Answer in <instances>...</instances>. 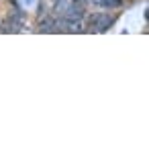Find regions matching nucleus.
<instances>
[{"mask_svg": "<svg viewBox=\"0 0 149 149\" xmlns=\"http://www.w3.org/2000/svg\"><path fill=\"white\" fill-rule=\"evenodd\" d=\"M90 25L94 27V31L102 33V31H106V29H108V27L112 25V19H110L108 15L96 13V15H92V17H90Z\"/></svg>", "mask_w": 149, "mask_h": 149, "instance_id": "f257e3e1", "label": "nucleus"}, {"mask_svg": "<svg viewBox=\"0 0 149 149\" xmlns=\"http://www.w3.org/2000/svg\"><path fill=\"white\" fill-rule=\"evenodd\" d=\"M63 31H68V33H82L84 31L82 21H68V19H63Z\"/></svg>", "mask_w": 149, "mask_h": 149, "instance_id": "f03ea898", "label": "nucleus"}, {"mask_svg": "<svg viewBox=\"0 0 149 149\" xmlns=\"http://www.w3.org/2000/svg\"><path fill=\"white\" fill-rule=\"evenodd\" d=\"M41 31L51 33V31H59V29H57V23H55L53 19H43V21H41Z\"/></svg>", "mask_w": 149, "mask_h": 149, "instance_id": "7ed1b4c3", "label": "nucleus"}, {"mask_svg": "<svg viewBox=\"0 0 149 149\" xmlns=\"http://www.w3.org/2000/svg\"><path fill=\"white\" fill-rule=\"evenodd\" d=\"M96 2L100 6H104V8H114V6L120 4V0H96Z\"/></svg>", "mask_w": 149, "mask_h": 149, "instance_id": "20e7f679", "label": "nucleus"}, {"mask_svg": "<svg viewBox=\"0 0 149 149\" xmlns=\"http://www.w3.org/2000/svg\"><path fill=\"white\" fill-rule=\"evenodd\" d=\"M74 2H78V4H84V6H86V2H88V0H74Z\"/></svg>", "mask_w": 149, "mask_h": 149, "instance_id": "39448f33", "label": "nucleus"}, {"mask_svg": "<svg viewBox=\"0 0 149 149\" xmlns=\"http://www.w3.org/2000/svg\"><path fill=\"white\" fill-rule=\"evenodd\" d=\"M23 2H25V4H27V6H31V4H33V2H35V0H23Z\"/></svg>", "mask_w": 149, "mask_h": 149, "instance_id": "423d86ee", "label": "nucleus"}, {"mask_svg": "<svg viewBox=\"0 0 149 149\" xmlns=\"http://www.w3.org/2000/svg\"><path fill=\"white\" fill-rule=\"evenodd\" d=\"M51 2H53V6H55V4H57V2H61V0H51Z\"/></svg>", "mask_w": 149, "mask_h": 149, "instance_id": "0eeeda50", "label": "nucleus"}]
</instances>
